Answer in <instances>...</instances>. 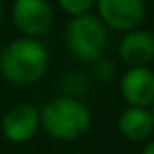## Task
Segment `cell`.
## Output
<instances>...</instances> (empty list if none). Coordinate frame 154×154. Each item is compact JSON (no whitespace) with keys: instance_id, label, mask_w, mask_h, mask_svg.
Wrapping results in <instances>:
<instances>
[{"instance_id":"6da1fadb","label":"cell","mask_w":154,"mask_h":154,"mask_svg":"<svg viewBox=\"0 0 154 154\" xmlns=\"http://www.w3.org/2000/svg\"><path fill=\"white\" fill-rule=\"evenodd\" d=\"M49 68V51L39 39L20 37L0 53V74L14 86L35 84Z\"/></svg>"},{"instance_id":"7a4b0ae2","label":"cell","mask_w":154,"mask_h":154,"mask_svg":"<svg viewBox=\"0 0 154 154\" xmlns=\"http://www.w3.org/2000/svg\"><path fill=\"white\" fill-rule=\"evenodd\" d=\"M41 127L47 135L59 140H76L88 133L92 125V111L74 98H55L39 111Z\"/></svg>"},{"instance_id":"3957f363","label":"cell","mask_w":154,"mask_h":154,"mask_svg":"<svg viewBox=\"0 0 154 154\" xmlns=\"http://www.w3.org/2000/svg\"><path fill=\"white\" fill-rule=\"evenodd\" d=\"M109 43L107 27L98 16L84 14L72 18L66 26V47L82 63H96L103 57Z\"/></svg>"},{"instance_id":"277c9868","label":"cell","mask_w":154,"mask_h":154,"mask_svg":"<svg viewBox=\"0 0 154 154\" xmlns=\"http://www.w3.org/2000/svg\"><path fill=\"white\" fill-rule=\"evenodd\" d=\"M55 12L47 0H14L12 22L26 37L37 39L51 29Z\"/></svg>"},{"instance_id":"5b68a950","label":"cell","mask_w":154,"mask_h":154,"mask_svg":"<svg viewBox=\"0 0 154 154\" xmlns=\"http://www.w3.org/2000/svg\"><path fill=\"white\" fill-rule=\"evenodd\" d=\"M98 18L115 31H129L139 29L144 20V0H96Z\"/></svg>"},{"instance_id":"8992f818","label":"cell","mask_w":154,"mask_h":154,"mask_svg":"<svg viewBox=\"0 0 154 154\" xmlns=\"http://www.w3.org/2000/svg\"><path fill=\"white\" fill-rule=\"evenodd\" d=\"M119 92L129 107L150 109L154 103V70L150 66H131L121 74Z\"/></svg>"},{"instance_id":"52a82bcc","label":"cell","mask_w":154,"mask_h":154,"mask_svg":"<svg viewBox=\"0 0 154 154\" xmlns=\"http://www.w3.org/2000/svg\"><path fill=\"white\" fill-rule=\"evenodd\" d=\"M41 127L39 109L29 103H18L2 117V133L12 143H27Z\"/></svg>"},{"instance_id":"ba28073f","label":"cell","mask_w":154,"mask_h":154,"mask_svg":"<svg viewBox=\"0 0 154 154\" xmlns=\"http://www.w3.org/2000/svg\"><path fill=\"white\" fill-rule=\"evenodd\" d=\"M119 57L129 68L148 66L154 60V31L135 29L125 33L119 43Z\"/></svg>"},{"instance_id":"9c48e42d","label":"cell","mask_w":154,"mask_h":154,"mask_svg":"<svg viewBox=\"0 0 154 154\" xmlns=\"http://www.w3.org/2000/svg\"><path fill=\"white\" fill-rule=\"evenodd\" d=\"M117 129L127 140L139 143L150 137L154 131V119L150 109L144 107H127L117 119Z\"/></svg>"},{"instance_id":"30bf717a","label":"cell","mask_w":154,"mask_h":154,"mask_svg":"<svg viewBox=\"0 0 154 154\" xmlns=\"http://www.w3.org/2000/svg\"><path fill=\"white\" fill-rule=\"evenodd\" d=\"M63 88L66 92V98H74L80 100L78 96H84L90 88V82H88V76L84 72H70L63 78Z\"/></svg>"},{"instance_id":"8fae6325","label":"cell","mask_w":154,"mask_h":154,"mask_svg":"<svg viewBox=\"0 0 154 154\" xmlns=\"http://www.w3.org/2000/svg\"><path fill=\"white\" fill-rule=\"evenodd\" d=\"M59 6L72 18H78L90 12V8L96 4V0H57Z\"/></svg>"},{"instance_id":"7c38bea8","label":"cell","mask_w":154,"mask_h":154,"mask_svg":"<svg viewBox=\"0 0 154 154\" xmlns=\"http://www.w3.org/2000/svg\"><path fill=\"white\" fill-rule=\"evenodd\" d=\"M115 63L109 59H105V57H102V59H98L94 63V74L98 80H102V82H109V80L115 78Z\"/></svg>"},{"instance_id":"4fadbf2b","label":"cell","mask_w":154,"mask_h":154,"mask_svg":"<svg viewBox=\"0 0 154 154\" xmlns=\"http://www.w3.org/2000/svg\"><path fill=\"white\" fill-rule=\"evenodd\" d=\"M140 154H154V140H150V143L143 148V152H140Z\"/></svg>"},{"instance_id":"5bb4252c","label":"cell","mask_w":154,"mask_h":154,"mask_svg":"<svg viewBox=\"0 0 154 154\" xmlns=\"http://www.w3.org/2000/svg\"><path fill=\"white\" fill-rule=\"evenodd\" d=\"M2 14H4V6H2V0H0V22H2Z\"/></svg>"},{"instance_id":"9a60e30c","label":"cell","mask_w":154,"mask_h":154,"mask_svg":"<svg viewBox=\"0 0 154 154\" xmlns=\"http://www.w3.org/2000/svg\"><path fill=\"white\" fill-rule=\"evenodd\" d=\"M150 113H152V119H154V103H152V107H150Z\"/></svg>"}]
</instances>
